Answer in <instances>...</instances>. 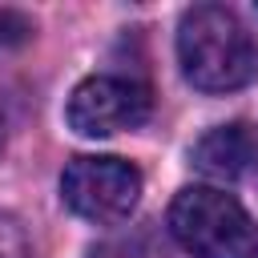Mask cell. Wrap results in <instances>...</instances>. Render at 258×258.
<instances>
[{"label": "cell", "mask_w": 258, "mask_h": 258, "mask_svg": "<svg viewBox=\"0 0 258 258\" xmlns=\"http://www.w3.org/2000/svg\"><path fill=\"white\" fill-rule=\"evenodd\" d=\"M177 64L202 93H234L258 77V44L222 4H194L177 24Z\"/></svg>", "instance_id": "cell-1"}, {"label": "cell", "mask_w": 258, "mask_h": 258, "mask_svg": "<svg viewBox=\"0 0 258 258\" xmlns=\"http://www.w3.org/2000/svg\"><path fill=\"white\" fill-rule=\"evenodd\" d=\"M169 234L189 258H258V226L246 206L214 185H185L169 202Z\"/></svg>", "instance_id": "cell-2"}, {"label": "cell", "mask_w": 258, "mask_h": 258, "mask_svg": "<svg viewBox=\"0 0 258 258\" xmlns=\"http://www.w3.org/2000/svg\"><path fill=\"white\" fill-rule=\"evenodd\" d=\"M64 206L93 226H121L141 202V173L121 157H73L60 173Z\"/></svg>", "instance_id": "cell-3"}, {"label": "cell", "mask_w": 258, "mask_h": 258, "mask_svg": "<svg viewBox=\"0 0 258 258\" xmlns=\"http://www.w3.org/2000/svg\"><path fill=\"white\" fill-rule=\"evenodd\" d=\"M149 105L153 101L145 85L129 77L97 73L73 89L64 117H69V129H77L81 137H113L121 129H137L149 117Z\"/></svg>", "instance_id": "cell-4"}, {"label": "cell", "mask_w": 258, "mask_h": 258, "mask_svg": "<svg viewBox=\"0 0 258 258\" xmlns=\"http://www.w3.org/2000/svg\"><path fill=\"white\" fill-rule=\"evenodd\" d=\"M254 157V141L242 125H218L194 145V165L214 181H234L246 173Z\"/></svg>", "instance_id": "cell-5"}, {"label": "cell", "mask_w": 258, "mask_h": 258, "mask_svg": "<svg viewBox=\"0 0 258 258\" xmlns=\"http://www.w3.org/2000/svg\"><path fill=\"white\" fill-rule=\"evenodd\" d=\"M89 258H165V246L153 230L137 226V230H121V234L97 242L89 250Z\"/></svg>", "instance_id": "cell-6"}, {"label": "cell", "mask_w": 258, "mask_h": 258, "mask_svg": "<svg viewBox=\"0 0 258 258\" xmlns=\"http://www.w3.org/2000/svg\"><path fill=\"white\" fill-rule=\"evenodd\" d=\"M28 32H32V24H28L20 12H12V8H0V48H8V44H20Z\"/></svg>", "instance_id": "cell-7"}, {"label": "cell", "mask_w": 258, "mask_h": 258, "mask_svg": "<svg viewBox=\"0 0 258 258\" xmlns=\"http://www.w3.org/2000/svg\"><path fill=\"white\" fill-rule=\"evenodd\" d=\"M0 258H28L20 234L12 230V222H0Z\"/></svg>", "instance_id": "cell-8"}]
</instances>
